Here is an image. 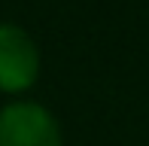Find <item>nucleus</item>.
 Segmentation results:
<instances>
[{
    "instance_id": "f257e3e1",
    "label": "nucleus",
    "mask_w": 149,
    "mask_h": 146,
    "mask_svg": "<svg viewBox=\"0 0 149 146\" xmlns=\"http://www.w3.org/2000/svg\"><path fill=\"white\" fill-rule=\"evenodd\" d=\"M0 146H64L61 125L37 101H9L0 107Z\"/></svg>"
},
{
    "instance_id": "f03ea898",
    "label": "nucleus",
    "mask_w": 149,
    "mask_h": 146,
    "mask_svg": "<svg viewBox=\"0 0 149 146\" xmlns=\"http://www.w3.org/2000/svg\"><path fill=\"white\" fill-rule=\"evenodd\" d=\"M40 49L15 22H0V91L24 95L40 79Z\"/></svg>"
}]
</instances>
